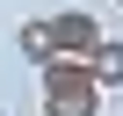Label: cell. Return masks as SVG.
Segmentation results:
<instances>
[{"instance_id":"cell-1","label":"cell","mask_w":123,"mask_h":116,"mask_svg":"<svg viewBox=\"0 0 123 116\" xmlns=\"http://www.w3.org/2000/svg\"><path fill=\"white\" fill-rule=\"evenodd\" d=\"M36 73H43V116H94L101 109V87L87 73V58H51Z\"/></svg>"},{"instance_id":"cell-2","label":"cell","mask_w":123,"mask_h":116,"mask_svg":"<svg viewBox=\"0 0 123 116\" xmlns=\"http://www.w3.org/2000/svg\"><path fill=\"white\" fill-rule=\"evenodd\" d=\"M51 44H58V58H87V51L101 44V22H94L87 7H58V15H51Z\"/></svg>"},{"instance_id":"cell-3","label":"cell","mask_w":123,"mask_h":116,"mask_svg":"<svg viewBox=\"0 0 123 116\" xmlns=\"http://www.w3.org/2000/svg\"><path fill=\"white\" fill-rule=\"evenodd\" d=\"M87 73H94V87L109 94V87H123V36H101L94 51H87Z\"/></svg>"},{"instance_id":"cell-4","label":"cell","mask_w":123,"mask_h":116,"mask_svg":"<svg viewBox=\"0 0 123 116\" xmlns=\"http://www.w3.org/2000/svg\"><path fill=\"white\" fill-rule=\"evenodd\" d=\"M15 44H22V58L51 65V58H58V44H51V15H43V22H22V36H15Z\"/></svg>"},{"instance_id":"cell-5","label":"cell","mask_w":123,"mask_h":116,"mask_svg":"<svg viewBox=\"0 0 123 116\" xmlns=\"http://www.w3.org/2000/svg\"><path fill=\"white\" fill-rule=\"evenodd\" d=\"M0 116H7V102H0Z\"/></svg>"}]
</instances>
